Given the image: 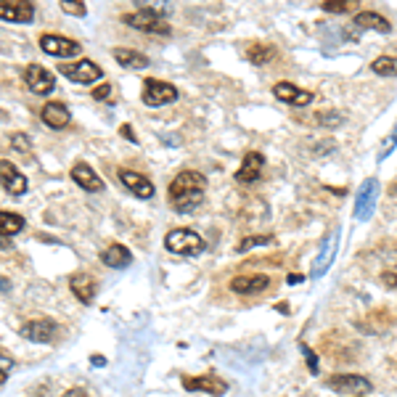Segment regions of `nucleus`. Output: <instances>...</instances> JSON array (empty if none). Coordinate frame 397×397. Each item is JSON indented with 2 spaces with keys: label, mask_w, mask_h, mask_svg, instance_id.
Here are the masks:
<instances>
[{
  "label": "nucleus",
  "mask_w": 397,
  "mask_h": 397,
  "mask_svg": "<svg viewBox=\"0 0 397 397\" xmlns=\"http://www.w3.org/2000/svg\"><path fill=\"white\" fill-rule=\"evenodd\" d=\"M204 191H207V177L196 170H183L177 172V177L170 183V204L172 210L180 215L194 212L196 207H202L204 202Z\"/></svg>",
  "instance_id": "obj_1"
},
{
  "label": "nucleus",
  "mask_w": 397,
  "mask_h": 397,
  "mask_svg": "<svg viewBox=\"0 0 397 397\" xmlns=\"http://www.w3.org/2000/svg\"><path fill=\"white\" fill-rule=\"evenodd\" d=\"M167 252L180 254V257H196L204 252V239L191 228H172L165 239Z\"/></svg>",
  "instance_id": "obj_2"
},
{
  "label": "nucleus",
  "mask_w": 397,
  "mask_h": 397,
  "mask_svg": "<svg viewBox=\"0 0 397 397\" xmlns=\"http://www.w3.org/2000/svg\"><path fill=\"white\" fill-rule=\"evenodd\" d=\"M125 24L140 29V32H151V35H170V24L159 11L140 9L133 14H125Z\"/></svg>",
  "instance_id": "obj_3"
},
{
  "label": "nucleus",
  "mask_w": 397,
  "mask_h": 397,
  "mask_svg": "<svg viewBox=\"0 0 397 397\" xmlns=\"http://www.w3.org/2000/svg\"><path fill=\"white\" fill-rule=\"evenodd\" d=\"M140 98L146 106H165V103H172L177 98V88L175 85L165 83V80H157V77H151L143 83V93H140Z\"/></svg>",
  "instance_id": "obj_4"
},
{
  "label": "nucleus",
  "mask_w": 397,
  "mask_h": 397,
  "mask_svg": "<svg viewBox=\"0 0 397 397\" xmlns=\"http://www.w3.org/2000/svg\"><path fill=\"white\" fill-rule=\"evenodd\" d=\"M379 194H381V185L376 177H368L366 183L361 185V191H358V199H355V217L358 220H371V215L376 210V202H379Z\"/></svg>",
  "instance_id": "obj_5"
},
{
  "label": "nucleus",
  "mask_w": 397,
  "mask_h": 397,
  "mask_svg": "<svg viewBox=\"0 0 397 397\" xmlns=\"http://www.w3.org/2000/svg\"><path fill=\"white\" fill-rule=\"evenodd\" d=\"M58 69H61V74H64L66 80L80 83V85H91V83H96V80H101L103 77V69L96 64V61H91V58L74 61V64H61Z\"/></svg>",
  "instance_id": "obj_6"
},
{
  "label": "nucleus",
  "mask_w": 397,
  "mask_h": 397,
  "mask_svg": "<svg viewBox=\"0 0 397 397\" xmlns=\"http://www.w3.org/2000/svg\"><path fill=\"white\" fill-rule=\"evenodd\" d=\"M339 236H342L339 231H331L324 239L321 252H318V259L313 262V273H310L313 278H324L326 273H329V268L334 265V259L339 254Z\"/></svg>",
  "instance_id": "obj_7"
},
{
  "label": "nucleus",
  "mask_w": 397,
  "mask_h": 397,
  "mask_svg": "<svg viewBox=\"0 0 397 397\" xmlns=\"http://www.w3.org/2000/svg\"><path fill=\"white\" fill-rule=\"evenodd\" d=\"M56 334H58V324L51 321V318H35V321H27V324L21 326V336L35 344L53 342Z\"/></svg>",
  "instance_id": "obj_8"
},
{
  "label": "nucleus",
  "mask_w": 397,
  "mask_h": 397,
  "mask_svg": "<svg viewBox=\"0 0 397 397\" xmlns=\"http://www.w3.org/2000/svg\"><path fill=\"white\" fill-rule=\"evenodd\" d=\"M40 48L48 56H56V58H72V56H80V51H83V46L77 40L61 35H43L40 37Z\"/></svg>",
  "instance_id": "obj_9"
},
{
  "label": "nucleus",
  "mask_w": 397,
  "mask_h": 397,
  "mask_svg": "<svg viewBox=\"0 0 397 397\" xmlns=\"http://www.w3.org/2000/svg\"><path fill=\"white\" fill-rule=\"evenodd\" d=\"M0 185L9 191L11 196H24L27 194V177L19 172V167L9 159H0Z\"/></svg>",
  "instance_id": "obj_10"
},
{
  "label": "nucleus",
  "mask_w": 397,
  "mask_h": 397,
  "mask_svg": "<svg viewBox=\"0 0 397 397\" xmlns=\"http://www.w3.org/2000/svg\"><path fill=\"white\" fill-rule=\"evenodd\" d=\"M35 19V6L21 0H0V21L11 24H29Z\"/></svg>",
  "instance_id": "obj_11"
},
{
  "label": "nucleus",
  "mask_w": 397,
  "mask_h": 397,
  "mask_svg": "<svg viewBox=\"0 0 397 397\" xmlns=\"http://www.w3.org/2000/svg\"><path fill=\"white\" fill-rule=\"evenodd\" d=\"M24 83H27L29 91L37 93V96H48V93L56 88V77L48 72L46 66L32 64V66H27V72H24Z\"/></svg>",
  "instance_id": "obj_12"
},
{
  "label": "nucleus",
  "mask_w": 397,
  "mask_h": 397,
  "mask_svg": "<svg viewBox=\"0 0 397 397\" xmlns=\"http://www.w3.org/2000/svg\"><path fill=\"white\" fill-rule=\"evenodd\" d=\"M117 175H120L122 185L128 188L130 194L138 196V199H151V196H154V183H151L146 175L133 172V170H128V167H120V170H117Z\"/></svg>",
  "instance_id": "obj_13"
},
{
  "label": "nucleus",
  "mask_w": 397,
  "mask_h": 397,
  "mask_svg": "<svg viewBox=\"0 0 397 397\" xmlns=\"http://www.w3.org/2000/svg\"><path fill=\"white\" fill-rule=\"evenodd\" d=\"M352 27L358 29V32H381V35H389L392 32V24H389L387 19L381 16V14H376V11H361V14H355V19H352Z\"/></svg>",
  "instance_id": "obj_14"
},
{
  "label": "nucleus",
  "mask_w": 397,
  "mask_h": 397,
  "mask_svg": "<svg viewBox=\"0 0 397 397\" xmlns=\"http://www.w3.org/2000/svg\"><path fill=\"white\" fill-rule=\"evenodd\" d=\"M273 96H276L278 101L284 103H292V106H307V103H313V93L310 91H302V88H297L292 83H276L273 85Z\"/></svg>",
  "instance_id": "obj_15"
},
{
  "label": "nucleus",
  "mask_w": 397,
  "mask_h": 397,
  "mask_svg": "<svg viewBox=\"0 0 397 397\" xmlns=\"http://www.w3.org/2000/svg\"><path fill=\"white\" fill-rule=\"evenodd\" d=\"M329 387L336 389V392L366 395V392H371V381L366 379V376H358V373H339V376H331V379H329Z\"/></svg>",
  "instance_id": "obj_16"
},
{
  "label": "nucleus",
  "mask_w": 397,
  "mask_h": 397,
  "mask_svg": "<svg viewBox=\"0 0 397 397\" xmlns=\"http://www.w3.org/2000/svg\"><path fill=\"white\" fill-rule=\"evenodd\" d=\"M72 180L80 185V188H85L88 194H98V191L106 188V183H103L101 177L93 172V167L85 165V162H77V165L72 167Z\"/></svg>",
  "instance_id": "obj_17"
},
{
  "label": "nucleus",
  "mask_w": 397,
  "mask_h": 397,
  "mask_svg": "<svg viewBox=\"0 0 397 397\" xmlns=\"http://www.w3.org/2000/svg\"><path fill=\"white\" fill-rule=\"evenodd\" d=\"M262 167H265V157L259 154V151H249L247 157H244V162H241L239 172H236V180L239 183H254V180H259V175H262Z\"/></svg>",
  "instance_id": "obj_18"
},
{
  "label": "nucleus",
  "mask_w": 397,
  "mask_h": 397,
  "mask_svg": "<svg viewBox=\"0 0 397 397\" xmlns=\"http://www.w3.org/2000/svg\"><path fill=\"white\" fill-rule=\"evenodd\" d=\"M270 287V276L254 273V276H236L231 281V289L236 294H259Z\"/></svg>",
  "instance_id": "obj_19"
},
{
  "label": "nucleus",
  "mask_w": 397,
  "mask_h": 397,
  "mask_svg": "<svg viewBox=\"0 0 397 397\" xmlns=\"http://www.w3.org/2000/svg\"><path fill=\"white\" fill-rule=\"evenodd\" d=\"M40 117H43V122H46L51 130H64L66 125H69V120H72L69 109H66L64 103H58V101L46 103V106H43V111H40Z\"/></svg>",
  "instance_id": "obj_20"
},
{
  "label": "nucleus",
  "mask_w": 397,
  "mask_h": 397,
  "mask_svg": "<svg viewBox=\"0 0 397 397\" xmlns=\"http://www.w3.org/2000/svg\"><path fill=\"white\" fill-rule=\"evenodd\" d=\"M183 387L188 389V392L204 389V392H210V395H225V392H228V384L220 379H215V376H185Z\"/></svg>",
  "instance_id": "obj_21"
},
{
  "label": "nucleus",
  "mask_w": 397,
  "mask_h": 397,
  "mask_svg": "<svg viewBox=\"0 0 397 397\" xmlns=\"http://www.w3.org/2000/svg\"><path fill=\"white\" fill-rule=\"evenodd\" d=\"M69 289H72V294L77 297L80 302H85V305H91L93 299H96V292H98L96 281H93L91 276H83V273L69 281Z\"/></svg>",
  "instance_id": "obj_22"
},
{
  "label": "nucleus",
  "mask_w": 397,
  "mask_h": 397,
  "mask_svg": "<svg viewBox=\"0 0 397 397\" xmlns=\"http://www.w3.org/2000/svg\"><path fill=\"white\" fill-rule=\"evenodd\" d=\"M101 262L106 265V268L122 270V268H128L130 262H133V254H130L128 247H122V244H111L109 249L101 254Z\"/></svg>",
  "instance_id": "obj_23"
},
{
  "label": "nucleus",
  "mask_w": 397,
  "mask_h": 397,
  "mask_svg": "<svg viewBox=\"0 0 397 397\" xmlns=\"http://www.w3.org/2000/svg\"><path fill=\"white\" fill-rule=\"evenodd\" d=\"M114 58H117V64L125 66V69H146L148 66V58L138 51H130V48H117L114 51Z\"/></svg>",
  "instance_id": "obj_24"
},
{
  "label": "nucleus",
  "mask_w": 397,
  "mask_h": 397,
  "mask_svg": "<svg viewBox=\"0 0 397 397\" xmlns=\"http://www.w3.org/2000/svg\"><path fill=\"white\" fill-rule=\"evenodd\" d=\"M24 228V217L16 212H0V236L9 239V236H16L19 231Z\"/></svg>",
  "instance_id": "obj_25"
},
{
  "label": "nucleus",
  "mask_w": 397,
  "mask_h": 397,
  "mask_svg": "<svg viewBox=\"0 0 397 397\" xmlns=\"http://www.w3.org/2000/svg\"><path fill=\"white\" fill-rule=\"evenodd\" d=\"M249 61L254 66H268L273 58H276V48L273 46H265V43H257V46L249 48Z\"/></svg>",
  "instance_id": "obj_26"
},
{
  "label": "nucleus",
  "mask_w": 397,
  "mask_h": 397,
  "mask_svg": "<svg viewBox=\"0 0 397 397\" xmlns=\"http://www.w3.org/2000/svg\"><path fill=\"white\" fill-rule=\"evenodd\" d=\"M371 69L373 74H381V77H397V58L395 56H379L371 61Z\"/></svg>",
  "instance_id": "obj_27"
},
{
  "label": "nucleus",
  "mask_w": 397,
  "mask_h": 397,
  "mask_svg": "<svg viewBox=\"0 0 397 397\" xmlns=\"http://www.w3.org/2000/svg\"><path fill=\"white\" fill-rule=\"evenodd\" d=\"M273 241H276V236H270V233H262V236H247L244 241H239L236 252L244 254V252L252 249V247H268V244H273Z\"/></svg>",
  "instance_id": "obj_28"
},
{
  "label": "nucleus",
  "mask_w": 397,
  "mask_h": 397,
  "mask_svg": "<svg viewBox=\"0 0 397 397\" xmlns=\"http://www.w3.org/2000/svg\"><path fill=\"white\" fill-rule=\"evenodd\" d=\"M321 6H324V11H329V14H347V11L355 9L352 0H324Z\"/></svg>",
  "instance_id": "obj_29"
},
{
  "label": "nucleus",
  "mask_w": 397,
  "mask_h": 397,
  "mask_svg": "<svg viewBox=\"0 0 397 397\" xmlns=\"http://www.w3.org/2000/svg\"><path fill=\"white\" fill-rule=\"evenodd\" d=\"M395 146H397V125L392 128V133H389L387 138H384V143H381V148H379V157H376V162H384V159L395 151Z\"/></svg>",
  "instance_id": "obj_30"
},
{
  "label": "nucleus",
  "mask_w": 397,
  "mask_h": 397,
  "mask_svg": "<svg viewBox=\"0 0 397 397\" xmlns=\"http://www.w3.org/2000/svg\"><path fill=\"white\" fill-rule=\"evenodd\" d=\"M302 355H305V361H307V368H310V373H318V355H315L307 344H302Z\"/></svg>",
  "instance_id": "obj_31"
},
{
  "label": "nucleus",
  "mask_w": 397,
  "mask_h": 397,
  "mask_svg": "<svg viewBox=\"0 0 397 397\" xmlns=\"http://www.w3.org/2000/svg\"><path fill=\"white\" fill-rule=\"evenodd\" d=\"M11 146H14V151H29L32 148V143H29L27 135H11Z\"/></svg>",
  "instance_id": "obj_32"
},
{
  "label": "nucleus",
  "mask_w": 397,
  "mask_h": 397,
  "mask_svg": "<svg viewBox=\"0 0 397 397\" xmlns=\"http://www.w3.org/2000/svg\"><path fill=\"white\" fill-rule=\"evenodd\" d=\"M111 93H114V91H111V85L103 83V85H98V88L93 91V98H96V101H109Z\"/></svg>",
  "instance_id": "obj_33"
},
{
  "label": "nucleus",
  "mask_w": 397,
  "mask_h": 397,
  "mask_svg": "<svg viewBox=\"0 0 397 397\" xmlns=\"http://www.w3.org/2000/svg\"><path fill=\"white\" fill-rule=\"evenodd\" d=\"M61 9H64L66 14H74V16H85V6H77V3H72V0L61 3Z\"/></svg>",
  "instance_id": "obj_34"
},
{
  "label": "nucleus",
  "mask_w": 397,
  "mask_h": 397,
  "mask_svg": "<svg viewBox=\"0 0 397 397\" xmlns=\"http://www.w3.org/2000/svg\"><path fill=\"white\" fill-rule=\"evenodd\" d=\"M381 284L387 289H397V276L392 270H387V273H381Z\"/></svg>",
  "instance_id": "obj_35"
},
{
  "label": "nucleus",
  "mask_w": 397,
  "mask_h": 397,
  "mask_svg": "<svg viewBox=\"0 0 397 397\" xmlns=\"http://www.w3.org/2000/svg\"><path fill=\"white\" fill-rule=\"evenodd\" d=\"M120 135H122V138H128L130 143H138V138H135V133H133V128H130V125H122Z\"/></svg>",
  "instance_id": "obj_36"
},
{
  "label": "nucleus",
  "mask_w": 397,
  "mask_h": 397,
  "mask_svg": "<svg viewBox=\"0 0 397 397\" xmlns=\"http://www.w3.org/2000/svg\"><path fill=\"white\" fill-rule=\"evenodd\" d=\"M61 397H88V392L80 389V387H74V389H69V392H64Z\"/></svg>",
  "instance_id": "obj_37"
},
{
  "label": "nucleus",
  "mask_w": 397,
  "mask_h": 397,
  "mask_svg": "<svg viewBox=\"0 0 397 397\" xmlns=\"http://www.w3.org/2000/svg\"><path fill=\"white\" fill-rule=\"evenodd\" d=\"M302 281H305V278L299 276V273H292V276L287 278V284H289V287H294V284H302Z\"/></svg>",
  "instance_id": "obj_38"
},
{
  "label": "nucleus",
  "mask_w": 397,
  "mask_h": 397,
  "mask_svg": "<svg viewBox=\"0 0 397 397\" xmlns=\"http://www.w3.org/2000/svg\"><path fill=\"white\" fill-rule=\"evenodd\" d=\"M9 289H11L9 278H3V276H0V292H9Z\"/></svg>",
  "instance_id": "obj_39"
},
{
  "label": "nucleus",
  "mask_w": 397,
  "mask_h": 397,
  "mask_svg": "<svg viewBox=\"0 0 397 397\" xmlns=\"http://www.w3.org/2000/svg\"><path fill=\"white\" fill-rule=\"evenodd\" d=\"M93 366H98V368H101V366H106V361H103L101 355H93Z\"/></svg>",
  "instance_id": "obj_40"
},
{
  "label": "nucleus",
  "mask_w": 397,
  "mask_h": 397,
  "mask_svg": "<svg viewBox=\"0 0 397 397\" xmlns=\"http://www.w3.org/2000/svg\"><path fill=\"white\" fill-rule=\"evenodd\" d=\"M11 247V241L9 239H3V236H0V249H9Z\"/></svg>",
  "instance_id": "obj_41"
},
{
  "label": "nucleus",
  "mask_w": 397,
  "mask_h": 397,
  "mask_svg": "<svg viewBox=\"0 0 397 397\" xmlns=\"http://www.w3.org/2000/svg\"><path fill=\"white\" fill-rule=\"evenodd\" d=\"M3 381H6V371L0 368V384H3Z\"/></svg>",
  "instance_id": "obj_42"
},
{
  "label": "nucleus",
  "mask_w": 397,
  "mask_h": 397,
  "mask_svg": "<svg viewBox=\"0 0 397 397\" xmlns=\"http://www.w3.org/2000/svg\"><path fill=\"white\" fill-rule=\"evenodd\" d=\"M392 273H395V276H397V265H395V270H392Z\"/></svg>",
  "instance_id": "obj_43"
}]
</instances>
